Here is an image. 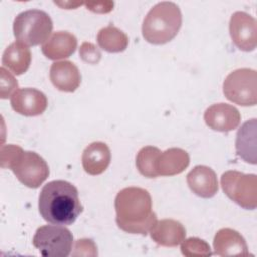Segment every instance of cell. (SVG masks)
Here are the masks:
<instances>
[{
	"label": "cell",
	"instance_id": "11",
	"mask_svg": "<svg viewBox=\"0 0 257 257\" xmlns=\"http://www.w3.org/2000/svg\"><path fill=\"white\" fill-rule=\"evenodd\" d=\"M204 120L214 131L230 132L240 124L241 114L235 106L221 102L213 104L206 109Z\"/></svg>",
	"mask_w": 257,
	"mask_h": 257
},
{
	"label": "cell",
	"instance_id": "21",
	"mask_svg": "<svg viewBox=\"0 0 257 257\" xmlns=\"http://www.w3.org/2000/svg\"><path fill=\"white\" fill-rule=\"evenodd\" d=\"M96 39L99 47L107 52H121L125 50L128 44L127 35L112 25L101 28Z\"/></svg>",
	"mask_w": 257,
	"mask_h": 257
},
{
	"label": "cell",
	"instance_id": "8",
	"mask_svg": "<svg viewBox=\"0 0 257 257\" xmlns=\"http://www.w3.org/2000/svg\"><path fill=\"white\" fill-rule=\"evenodd\" d=\"M257 74L251 68H239L227 75L223 92L227 99L242 105L254 106L257 103Z\"/></svg>",
	"mask_w": 257,
	"mask_h": 257
},
{
	"label": "cell",
	"instance_id": "7",
	"mask_svg": "<svg viewBox=\"0 0 257 257\" xmlns=\"http://www.w3.org/2000/svg\"><path fill=\"white\" fill-rule=\"evenodd\" d=\"M32 243L42 256L67 257L72 249L73 236L62 225H45L36 230Z\"/></svg>",
	"mask_w": 257,
	"mask_h": 257
},
{
	"label": "cell",
	"instance_id": "22",
	"mask_svg": "<svg viewBox=\"0 0 257 257\" xmlns=\"http://www.w3.org/2000/svg\"><path fill=\"white\" fill-rule=\"evenodd\" d=\"M160 153V149L154 146H146L139 151L136 158V166L143 176L147 178L158 177L155 164Z\"/></svg>",
	"mask_w": 257,
	"mask_h": 257
},
{
	"label": "cell",
	"instance_id": "6",
	"mask_svg": "<svg viewBox=\"0 0 257 257\" xmlns=\"http://www.w3.org/2000/svg\"><path fill=\"white\" fill-rule=\"evenodd\" d=\"M221 186L228 198L242 208L247 210L256 209L257 177L255 174L227 171L221 177Z\"/></svg>",
	"mask_w": 257,
	"mask_h": 257
},
{
	"label": "cell",
	"instance_id": "9",
	"mask_svg": "<svg viewBox=\"0 0 257 257\" xmlns=\"http://www.w3.org/2000/svg\"><path fill=\"white\" fill-rule=\"evenodd\" d=\"M229 30L234 44L243 51H252L256 48V19L243 11L232 14Z\"/></svg>",
	"mask_w": 257,
	"mask_h": 257
},
{
	"label": "cell",
	"instance_id": "5",
	"mask_svg": "<svg viewBox=\"0 0 257 257\" xmlns=\"http://www.w3.org/2000/svg\"><path fill=\"white\" fill-rule=\"evenodd\" d=\"M53 28L50 16L39 9L20 12L13 21V33L16 40L25 46L44 43Z\"/></svg>",
	"mask_w": 257,
	"mask_h": 257
},
{
	"label": "cell",
	"instance_id": "2",
	"mask_svg": "<svg viewBox=\"0 0 257 257\" xmlns=\"http://www.w3.org/2000/svg\"><path fill=\"white\" fill-rule=\"evenodd\" d=\"M38 209L46 222L67 226L75 222L83 208L76 187L67 181L55 180L41 189Z\"/></svg>",
	"mask_w": 257,
	"mask_h": 257
},
{
	"label": "cell",
	"instance_id": "23",
	"mask_svg": "<svg viewBox=\"0 0 257 257\" xmlns=\"http://www.w3.org/2000/svg\"><path fill=\"white\" fill-rule=\"evenodd\" d=\"M182 254L188 257L211 256V248L207 242L199 238H189L184 240L181 245Z\"/></svg>",
	"mask_w": 257,
	"mask_h": 257
},
{
	"label": "cell",
	"instance_id": "4",
	"mask_svg": "<svg viewBox=\"0 0 257 257\" xmlns=\"http://www.w3.org/2000/svg\"><path fill=\"white\" fill-rule=\"evenodd\" d=\"M182 26V13L179 6L170 1H163L153 6L146 15L142 33L152 44H164L171 41Z\"/></svg>",
	"mask_w": 257,
	"mask_h": 257
},
{
	"label": "cell",
	"instance_id": "1",
	"mask_svg": "<svg viewBox=\"0 0 257 257\" xmlns=\"http://www.w3.org/2000/svg\"><path fill=\"white\" fill-rule=\"evenodd\" d=\"M150 193L140 187L120 190L114 200L115 222L122 231L146 236L157 222Z\"/></svg>",
	"mask_w": 257,
	"mask_h": 257
},
{
	"label": "cell",
	"instance_id": "13",
	"mask_svg": "<svg viewBox=\"0 0 257 257\" xmlns=\"http://www.w3.org/2000/svg\"><path fill=\"white\" fill-rule=\"evenodd\" d=\"M49 77L52 84L58 90L65 92L75 91L81 82V75L77 66L67 60L52 63Z\"/></svg>",
	"mask_w": 257,
	"mask_h": 257
},
{
	"label": "cell",
	"instance_id": "27",
	"mask_svg": "<svg viewBox=\"0 0 257 257\" xmlns=\"http://www.w3.org/2000/svg\"><path fill=\"white\" fill-rule=\"evenodd\" d=\"M87 9L97 12V13H107L109 12L113 7V2L107 1V2H101V3H86Z\"/></svg>",
	"mask_w": 257,
	"mask_h": 257
},
{
	"label": "cell",
	"instance_id": "14",
	"mask_svg": "<svg viewBox=\"0 0 257 257\" xmlns=\"http://www.w3.org/2000/svg\"><path fill=\"white\" fill-rule=\"evenodd\" d=\"M149 233L153 241L164 247H176L186 238L185 227L173 219L157 221Z\"/></svg>",
	"mask_w": 257,
	"mask_h": 257
},
{
	"label": "cell",
	"instance_id": "16",
	"mask_svg": "<svg viewBox=\"0 0 257 257\" xmlns=\"http://www.w3.org/2000/svg\"><path fill=\"white\" fill-rule=\"evenodd\" d=\"M77 46L76 37L68 31H56L42 44L41 51L52 60L63 59L74 53Z\"/></svg>",
	"mask_w": 257,
	"mask_h": 257
},
{
	"label": "cell",
	"instance_id": "10",
	"mask_svg": "<svg viewBox=\"0 0 257 257\" xmlns=\"http://www.w3.org/2000/svg\"><path fill=\"white\" fill-rule=\"evenodd\" d=\"M12 109L25 116H36L43 113L47 107L46 95L35 88L17 89L10 98Z\"/></svg>",
	"mask_w": 257,
	"mask_h": 257
},
{
	"label": "cell",
	"instance_id": "20",
	"mask_svg": "<svg viewBox=\"0 0 257 257\" xmlns=\"http://www.w3.org/2000/svg\"><path fill=\"white\" fill-rule=\"evenodd\" d=\"M237 155L245 162L256 164V118L246 121L236 136Z\"/></svg>",
	"mask_w": 257,
	"mask_h": 257
},
{
	"label": "cell",
	"instance_id": "25",
	"mask_svg": "<svg viewBox=\"0 0 257 257\" xmlns=\"http://www.w3.org/2000/svg\"><path fill=\"white\" fill-rule=\"evenodd\" d=\"M80 58L89 64H96L101 58L100 50L91 42H83L79 48Z\"/></svg>",
	"mask_w": 257,
	"mask_h": 257
},
{
	"label": "cell",
	"instance_id": "19",
	"mask_svg": "<svg viewBox=\"0 0 257 257\" xmlns=\"http://www.w3.org/2000/svg\"><path fill=\"white\" fill-rule=\"evenodd\" d=\"M30 62L31 52L29 48L18 41L8 45L2 55V67H6L16 75L24 73Z\"/></svg>",
	"mask_w": 257,
	"mask_h": 257
},
{
	"label": "cell",
	"instance_id": "17",
	"mask_svg": "<svg viewBox=\"0 0 257 257\" xmlns=\"http://www.w3.org/2000/svg\"><path fill=\"white\" fill-rule=\"evenodd\" d=\"M110 159L111 155L108 146L102 142H93L84 149L81 162L87 174L96 176L107 169Z\"/></svg>",
	"mask_w": 257,
	"mask_h": 257
},
{
	"label": "cell",
	"instance_id": "12",
	"mask_svg": "<svg viewBox=\"0 0 257 257\" xmlns=\"http://www.w3.org/2000/svg\"><path fill=\"white\" fill-rule=\"evenodd\" d=\"M187 183L194 194L205 199L214 197L219 190L216 173L203 165L196 166L189 172Z\"/></svg>",
	"mask_w": 257,
	"mask_h": 257
},
{
	"label": "cell",
	"instance_id": "26",
	"mask_svg": "<svg viewBox=\"0 0 257 257\" xmlns=\"http://www.w3.org/2000/svg\"><path fill=\"white\" fill-rule=\"evenodd\" d=\"M94 242L90 239H79L75 242L73 256H97Z\"/></svg>",
	"mask_w": 257,
	"mask_h": 257
},
{
	"label": "cell",
	"instance_id": "24",
	"mask_svg": "<svg viewBox=\"0 0 257 257\" xmlns=\"http://www.w3.org/2000/svg\"><path fill=\"white\" fill-rule=\"evenodd\" d=\"M0 97L2 99L11 97L17 90V80L8 70L5 69V67L0 68Z\"/></svg>",
	"mask_w": 257,
	"mask_h": 257
},
{
	"label": "cell",
	"instance_id": "3",
	"mask_svg": "<svg viewBox=\"0 0 257 257\" xmlns=\"http://www.w3.org/2000/svg\"><path fill=\"white\" fill-rule=\"evenodd\" d=\"M0 161L2 168L10 169L20 183L31 189L38 188L49 176L48 165L42 157L16 145L2 146Z\"/></svg>",
	"mask_w": 257,
	"mask_h": 257
},
{
	"label": "cell",
	"instance_id": "15",
	"mask_svg": "<svg viewBox=\"0 0 257 257\" xmlns=\"http://www.w3.org/2000/svg\"><path fill=\"white\" fill-rule=\"evenodd\" d=\"M215 254L219 256H248V247L241 234L233 229L219 230L213 242Z\"/></svg>",
	"mask_w": 257,
	"mask_h": 257
},
{
	"label": "cell",
	"instance_id": "18",
	"mask_svg": "<svg viewBox=\"0 0 257 257\" xmlns=\"http://www.w3.org/2000/svg\"><path fill=\"white\" fill-rule=\"evenodd\" d=\"M189 164L190 157L185 150L170 148L159 154L155 168L158 176H174L181 174Z\"/></svg>",
	"mask_w": 257,
	"mask_h": 257
}]
</instances>
